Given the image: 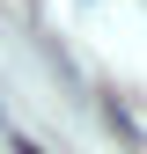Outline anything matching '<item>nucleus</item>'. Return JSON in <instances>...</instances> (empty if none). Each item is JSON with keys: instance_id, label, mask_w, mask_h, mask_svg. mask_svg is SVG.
<instances>
[{"instance_id": "nucleus-1", "label": "nucleus", "mask_w": 147, "mask_h": 154, "mask_svg": "<svg viewBox=\"0 0 147 154\" xmlns=\"http://www.w3.org/2000/svg\"><path fill=\"white\" fill-rule=\"evenodd\" d=\"M15 154H44V147H30V140H15Z\"/></svg>"}]
</instances>
